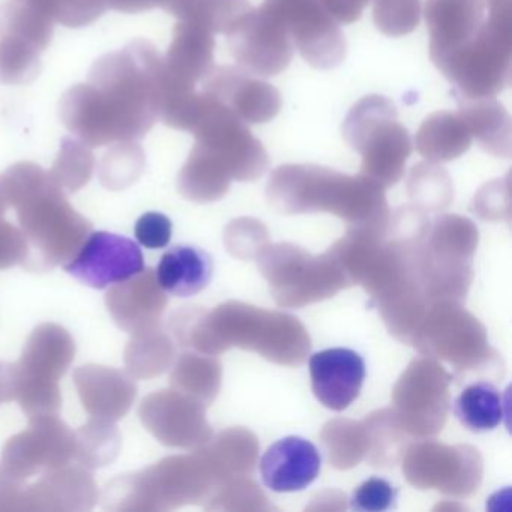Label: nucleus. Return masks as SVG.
I'll return each mask as SVG.
<instances>
[{"instance_id": "nucleus-1", "label": "nucleus", "mask_w": 512, "mask_h": 512, "mask_svg": "<svg viewBox=\"0 0 512 512\" xmlns=\"http://www.w3.org/2000/svg\"><path fill=\"white\" fill-rule=\"evenodd\" d=\"M512 0H485L488 17L464 46L433 62L464 97H496L511 85Z\"/></svg>"}, {"instance_id": "nucleus-2", "label": "nucleus", "mask_w": 512, "mask_h": 512, "mask_svg": "<svg viewBox=\"0 0 512 512\" xmlns=\"http://www.w3.org/2000/svg\"><path fill=\"white\" fill-rule=\"evenodd\" d=\"M76 355V344L67 329L55 323L38 326L23 350L16 368V401L34 416L58 415L62 407L59 380Z\"/></svg>"}, {"instance_id": "nucleus-3", "label": "nucleus", "mask_w": 512, "mask_h": 512, "mask_svg": "<svg viewBox=\"0 0 512 512\" xmlns=\"http://www.w3.org/2000/svg\"><path fill=\"white\" fill-rule=\"evenodd\" d=\"M262 7L284 26L308 65L328 71L343 64L346 38L320 0H265Z\"/></svg>"}, {"instance_id": "nucleus-4", "label": "nucleus", "mask_w": 512, "mask_h": 512, "mask_svg": "<svg viewBox=\"0 0 512 512\" xmlns=\"http://www.w3.org/2000/svg\"><path fill=\"white\" fill-rule=\"evenodd\" d=\"M74 452V431L58 415L34 416L23 433L8 440L0 470L23 487L32 476L68 466Z\"/></svg>"}, {"instance_id": "nucleus-5", "label": "nucleus", "mask_w": 512, "mask_h": 512, "mask_svg": "<svg viewBox=\"0 0 512 512\" xmlns=\"http://www.w3.org/2000/svg\"><path fill=\"white\" fill-rule=\"evenodd\" d=\"M197 125L199 146L214 155L238 179H254L268 167V154L262 143L238 116L214 98L203 97Z\"/></svg>"}, {"instance_id": "nucleus-6", "label": "nucleus", "mask_w": 512, "mask_h": 512, "mask_svg": "<svg viewBox=\"0 0 512 512\" xmlns=\"http://www.w3.org/2000/svg\"><path fill=\"white\" fill-rule=\"evenodd\" d=\"M226 35L239 67L260 79L286 71L295 55L292 38L263 7L247 11Z\"/></svg>"}, {"instance_id": "nucleus-7", "label": "nucleus", "mask_w": 512, "mask_h": 512, "mask_svg": "<svg viewBox=\"0 0 512 512\" xmlns=\"http://www.w3.org/2000/svg\"><path fill=\"white\" fill-rule=\"evenodd\" d=\"M65 271L92 289L104 290L145 271V257L137 242L110 232H91Z\"/></svg>"}, {"instance_id": "nucleus-8", "label": "nucleus", "mask_w": 512, "mask_h": 512, "mask_svg": "<svg viewBox=\"0 0 512 512\" xmlns=\"http://www.w3.org/2000/svg\"><path fill=\"white\" fill-rule=\"evenodd\" d=\"M206 95L223 104L247 125L268 124L277 118L283 106L278 89L239 65L212 70L206 83Z\"/></svg>"}, {"instance_id": "nucleus-9", "label": "nucleus", "mask_w": 512, "mask_h": 512, "mask_svg": "<svg viewBox=\"0 0 512 512\" xmlns=\"http://www.w3.org/2000/svg\"><path fill=\"white\" fill-rule=\"evenodd\" d=\"M98 500L97 485L85 467H61L40 476L31 487L23 485L17 511H85Z\"/></svg>"}, {"instance_id": "nucleus-10", "label": "nucleus", "mask_w": 512, "mask_h": 512, "mask_svg": "<svg viewBox=\"0 0 512 512\" xmlns=\"http://www.w3.org/2000/svg\"><path fill=\"white\" fill-rule=\"evenodd\" d=\"M310 374L317 400L334 412H343L361 394L365 361L352 349H326L311 356Z\"/></svg>"}, {"instance_id": "nucleus-11", "label": "nucleus", "mask_w": 512, "mask_h": 512, "mask_svg": "<svg viewBox=\"0 0 512 512\" xmlns=\"http://www.w3.org/2000/svg\"><path fill=\"white\" fill-rule=\"evenodd\" d=\"M320 467L319 449L299 436H287L269 446L259 464L263 484L275 493L305 490L316 481Z\"/></svg>"}, {"instance_id": "nucleus-12", "label": "nucleus", "mask_w": 512, "mask_h": 512, "mask_svg": "<svg viewBox=\"0 0 512 512\" xmlns=\"http://www.w3.org/2000/svg\"><path fill=\"white\" fill-rule=\"evenodd\" d=\"M485 13V0H427L422 14L430 34L431 61L472 40L484 23Z\"/></svg>"}, {"instance_id": "nucleus-13", "label": "nucleus", "mask_w": 512, "mask_h": 512, "mask_svg": "<svg viewBox=\"0 0 512 512\" xmlns=\"http://www.w3.org/2000/svg\"><path fill=\"white\" fill-rule=\"evenodd\" d=\"M83 407L91 416L116 422L127 415L137 397L134 380L115 368L86 365L74 373Z\"/></svg>"}, {"instance_id": "nucleus-14", "label": "nucleus", "mask_w": 512, "mask_h": 512, "mask_svg": "<svg viewBox=\"0 0 512 512\" xmlns=\"http://www.w3.org/2000/svg\"><path fill=\"white\" fill-rule=\"evenodd\" d=\"M106 304L116 325L134 334L154 326L166 302L155 280V272L145 269L136 277L112 286L106 295Z\"/></svg>"}, {"instance_id": "nucleus-15", "label": "nucleus", "mask_w": 512, "mask_h": 512, "mask_svg": "<svg viewBox=\"0 0 512 512\" xmlns=\"http://www.w3.org/2000/svg\"><path fill=\"white\" fill-rule=\"evenodd\" d=\"M356 152L362 155V170L371 179L394 184L412 154V137L398 119H392L371 131Z\"/></svg>"}, {"instance_id": "nucleus-16", "label": "nucleus", "mask_w": 512, "mask_h": 512, "mask_svg": "<svg viewBox=\"0 0 512 512\" xmlns=\"http://www.w3.org/2000/svg\"><path fill=\"white\" fill-rule=\"evenodd\" d=\"M214 262L209 253L194 245H175L161 256L155 280L161 290L178 298H190L211 283Z\"/></svg>"}, {"instance_id": "nucleus-17", "label": "nucleus", "mask_w": 512, "mask_h": 512, "mask_svg": "<svg viewBox=\"0 0 512 512\" xmlns=\"http://www.w3.org/2000/svg\"><path fill=\"white\" fill-rule=\"evenodd\" d=\"M458 115L472 139L488 154L509 157L511 154V116L496 97L457 95Z\"/></svg>"}, {"instance_id": "nucleus-18", "label": "nucleus", "mask_w": 512, "mask_h": 512, "mask_svg": "<svg viewBox=\"0 0 512 512\" xmlns=\"http://www.w3.org/2000/svg\"><path fill=\"white\" fill-rule=\"evenodd\" d=\"M472 140L458 113L436 112L422 122L415 145L416 151L428 161L443 163L466 154Z\"/></svg>"}, {"instance_id": "nucleus-19", "label": "nucleus", "mask_w": 512, "mask_h": 512, "mask_svg": "<svg viewBox=\"0 0 512 512\" xmlns=\"http://www.w3.org/2000/svg\"><path fill=\"white\" fill-rule=\"evenodd\" d=\"M454 415L467 430L485 433L502 424L505 403L496 386L488 382L472 383L455 398Z\"/></svg>"}, {"instance_id": "nucleus-20", "label": "nucleus", "mask_w": 512, "mask_h": 512, "mask_svg": "<svg viewBox=\"0 0 512 512\" xmlns=\"http://www.w3.org/2000/svg\"><path fill=\"white\" fill-rule=\"evenodd\" d=\"M74 461L85 469H98L115 460L121 448V436L115 422L91 419L74 433Z\"/></svg>"}, {"instance_id": "nucleus-21", "label": "nucleus", "mask_w": 512, "mask_h": 512, "mask_svg": "<svg viewBox=\"0 0 512 512\" xmlns=\"http://www.w3.org/2000/svg\"><path fill=\"white\" fill-rule=\"evenodd\" d=\"M214 47L211 32L200 26L190 25L179 32L175 62H178V71L182 74V83L185 86L211 73L214 65Z\"/></svg>"}, {"instance_id": "nucleus-22", "label": "nucleus", "mask_w": 512, "mask_h": 512, "mask_svg": "<svg viewBox=\"0 0 512 512\" xmlns=\"http://www.w3.org/2000/svg\"><path fill=\"white\" fill-rule=\"evenodd\" d=\"M398 119V110L391 100L382 95H368L350 109L343 122V139L356 151L362 140L383 122Z\"/></svg>"}, {"instance_id": "nucleus-23", "label": "nucleus", "mask_w": 512, "mask_h": 512, "mask_svg": "<svg viewBox=\"0 0 512 512\" xmlns=\"http://www.w3.org/2000/svg\"><path fill=\"white\" fill-rule=\"evenodd\" d=\"M251 8L248 0H187L184 13L211 34H227Z\"/></svg>"}, {"instance_id": "nucleus-24", "label": "nucleus", "mask_w": 512, "mask_h": 512, "mask_svg": "<svg viewBox=\"0 0 512 512\" xmlns=\"http://www.w3.org/2000/svg\"><path fill=\"white\" fill-rule=\"evenodd\" d=\"M373 20L386 37L412 34L421 22V0H373Z\"/></svg>"}, {"instance_id": "nucleus-25", "label": "nucleus", "mask_w": 512, "mask_h": 512, "mask_svg": "<svg viewBox=\"0 0 512 512\" xmlns=\"http://www.w3.org/2000/svg\"><path fill=\"white\" fill-rule=\"evenodd\" d=\"M398 488L383 478L367 479L362 482L350 497V509L361 512H382L395 508Z\"/></svg>"}, {"instance_id": "nucleus-26", "label": "nucleus", "mask_w": 512, "mask_h": 512, "mask_svg": "<svg viewBox=\"0 0 512 512\" xmlns=\"http://www.w3.org/2000/svg\"><path fill=\"white\" fill-rule=\"evenodd\" d=\"M172 233V220L161 212H146L134 226L137 242L148 250L166 248L172 241Z\"/></svg>"}, {"instance_id": "nucleus-27", "label": "nucleus", "mask_w": 512, "mask_h": 512, "mask_svg": "<svg viewBox=\"0 0 512 512\" xmlns=\"http://www.w3.org/2000/svg\"><path fill=\"white\" fill-rule=\"evenodd\" d=\"M29 247L22 230L0 221V269L23 266L28 262Z\"/></svg>"}, {"instance_id": "nucleus-28", "label": "nucleus", "mask_w": 512, "mask_h": 512, "mask_svg": "<svg viewBox=\"0 0 512 512\" xmlns=\"http://www.w3.org/2000/svg\"><path fill=\"white\" fill-rule=\"evenodd\" d=\"M320 2L338 25H350L361 19L365 7L371 0H320Z\"/></svg>"}, {"instance_id": "nucleus-29", "label": "nucleus", "mask_w": 512, "mask_h": 512, "mask_svg": "<svg viewBox=\"0 0 512 512\" xmlns=\"http://www.w3.org/2000/svg\"><path fill=\"white\" fill-rule=\"evenodd\" d=\"M16 400V368L10 362H0V404Z\"/></svg>"}]
</instances>
